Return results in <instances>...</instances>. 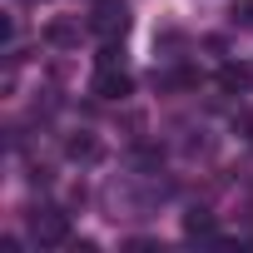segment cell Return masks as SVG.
<instances>
[{
	"label": "cell",
	"mask_w": 253,
	"mask_h": 253,
	"mask_svg": "<svg viewBox=\"0 0 253 253\" xmlns=\"http://www.w3.org/2000/svg\"><path fill=\"white\" fill-rule=\"evenodd\" d=\"M129 89H134V80L119 70V60H99V70L89 80V94H99V99H129Z\"/></svg>",
	"instance_id": "3"
},
{
	"label": "cell",
	"mask_w": 253,
	"mask_h": 253,
	"mask_svg": "<svg viewBox=\"0 0 253 253\" xmlns=\"http://www.w3.org/2000/svg\"><path fill=\"white\" fill-rule=\"evenodd\" d=\"M65 154H70V159H84V164H89V159H99V144H94V134H75V139L65 144Z\"/></svg>",
	"instance_id": "6"
},
{
	"label": "cell",
	"mask_w": 253,
	"mask_h": 253,
	"mask_svg": "<svg viewBox=\"0 0 253 253\" xmlns=\"http://www.w3.org/2000/svg\"><path fill=\"white\" fill-rule=\"evenodd\" d=\"M30 238L35 243H45V248H60V243H70V213L65 209H55V204H40V209H30Z\"/></svg>",
	"instance_id": "1"
},
{
	"label": "cell",
	"mask_w": 253,
	"mask_h": 253,
	"mask_svg": "<svg viewBox=\"0 0 253 253\" xmlns=\"http://www.w3.org/2000/svg\"><path fill=\"white\" fill-rule=\"evenodd\" d=\"M84 30L99 35L104 45H114V40H124V30H129V10H124L119 0H94V10H89Z\"/></svg>",
	"instance_id": "2"
},
{
	"label": "cell",
	"mask_w": 253,
	"mask_h": 253,
	"mask_svg": "<svg viewBox=\"0 0 253 253\" xmlns=\"http://www.w3.org/2000/svg\"><path fill=\"white\" fill-rule=\"evenodd\" d=\"M184 233H189V238H209V233H213V218H209L204 209H194V213L184 218Z\"/></svg>",
	"instance_id": "7"
},
{
	"label": "cell",
	"mask_w": 253,
	"mask_h": 253,
	"mask_svg": "<svg viewBox=\"0 0 253 253\" xmlns=\"http://www.w3.org/2000/svg\"><path fill=\"white\" fill-rule=\"evenodd\" d=\"M30 5H40V0H30Z\"/></svg>",
	"instance_id": "8"
},
{
	"label": "cell",
	"mask_w": 253,
	"mask_h": 253,
	"mask_svg": "<svg viewBox=\"0 0 253 253\" xmlns=\"http://www.w3.org/2000/svg\"><path fill=\"white\" fill-rule=\"evenodd\" d=\"M45 40L50 45H80V20H50Z\"/></svg>",
	"instance_id": "5"
},
{
	"label": "cell",
	"mask_w": 253,
	"mask_h": 253,
	"mask_svg": "<svg viewBox=\"0 0 253 253\" xmlns=\"http://www.w3.org/2000/svg\"><path fill=\"white\" fill-rule=\"evenodd\" d=\"M218 84H223L228 94H243V89L253 84V70H248V65H223V70H218Z\"/></svg>",
	"instance_id": "4"
}]
</instances>
